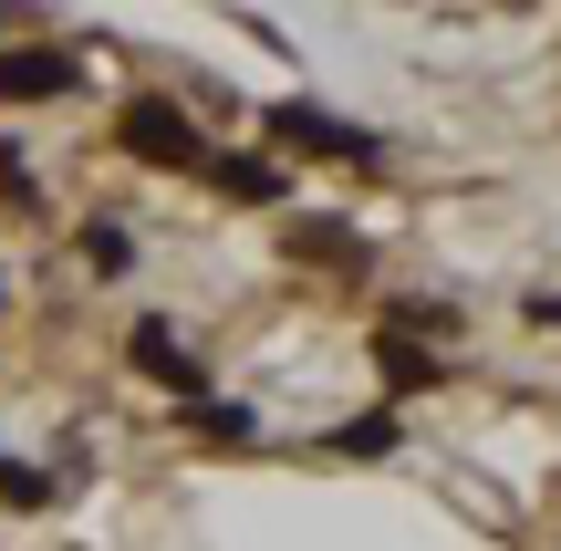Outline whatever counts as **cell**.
<instances>
[{"label": "cell", "instance_id": "1", "mask_svg": "<svg viewBox=\"0 0 561 551\" xmlns=\"http://www.w3.org/2000/svg\"><path fill=\"white\" fill-rule=\"evenodd\" d=\"M115 136H125V157H136V167H208L198 115H187V104H167V94H136V104L115 115Z\"/></svg>", "mask_w": 561, "mask_h": 551}, {"label": "cell", "instance_id": "2", "mask_svg": "<svg viewBox=\"0 0 561 551\" xmlns=\"http://www.w3.org/2000/svg\"><path fill=\"white\" fill-rule=\"evenodd\" d=\"M261 136L301 146V157H343V167H375V157H385V136H375V125L322 115V104H271V115H261Z\"/></svg>", "mask_w": 561, "mask_h": 551}, {"label": "cell", "instance_id": "3", "mask_svg": "<svg viewBox=\"0 0 561 551\" xmlns=\"http://www.w3.org/2000/svg\"><path fill=\"white\" fill-rule=\"evenodd\" d=\"M125 354H136V365L157 375V386L178 395V406H208V365H198V354L178 344V323H157V312H146V323L125 333Z\"/></svg>", "mask_w": 561, "mask_h": 551}, {"label": "cell", "instance_id": "4", "mask_svg": "<svg viewBox=\"0 0 561 551\" xmlns=\"http://www.w3.org/2000/svg\"><path fill=\"white\" fill-rule=\"evenodd\" d=\"M83 83V53H0V104H53Z\"/></svg>", "mask_w": 561, "mask_h": 551}, {"label": "cell", "instance_id": "5", "mask_svg": "<svg viewBox=\"0 0 561 551\" xmlns=\"http://www.w3.org/2000/svg\"><path fill=\"white\" fill-rule=\"evenodd\" d=\"M208 177H219V198H240V208H271V198H291V177H280V157H219Z\"/></svg>", "mask_w": 561, "mask_h": 551}, {"label": "cell", "instance_id": "6", "mask_svg": "<svg viewBox=\"0 0 561 551\" xmlns=\"http://www.w3.org/2000/svg\"><path fill=\"white\" fill-rule=\"evenodd\" d=\"M375 365H385V386H396V395H416V386H447V365L416 344V333H375Z\"/></svg>", "mask_w": 561, "mask_h": 551}, {"label": "cell", "instance_id": "7", "mask_svg": "<svg viewBox=\"0 0 561 551\" xmlns=\"http://www.w3.org/2000/svg\"><path fill=\"white\" fill-rule=\"evenodd\" d=\"M291 250H301V261H322V271H364V240H354V229H333V219H301Z\"/></svg>", "mask_w": 561, "mask_h": 551}, {"label": "cell", "instance_id": "8", "mask_svg": "<svg viewBox=\"0 0 561 551\" xmlns=\"http://www.w3.org/2000/svg\"><path fill=\"white\" fill-rule=\"evenodd\" d=\"M187 427H198V437H219V448H240V437H261V416H250V406H219V395H208V406H187Z\"/></svg>", "mask_w": 561, "mask_h": 551}, {"label": "cell", "instance_id": "9", "mask_svg": "<svg viewBox=\"0 0 561 551\" xmlns=\"http://www.w3.org/2000/svg\"><path fill=\"white\" fill-rule=\"evenodd\" d=\"M53 490H62L53 469H11V458H0V500H11V510H53Z\"/></svg>", "mask_w": 561, "mask_h": 551}, {"label": "cell", "instance_id": "10", "mask_svg": "<svg viewBox=\"0 0 561 551\" xmlns=\"http://www.w3.org/2000/svg\"><path fill=\"white\" fill-rule=\"evenodd\" d=\"M83 261L94 271H136V240H125L115 219H83Z\"/></svg>", "mask_w": 561, "mask_h": 551}, {"label": "cell", "instance_id": "11", "mask_svg": "<svg viewBox=\"0 0 561 551\" xmlns=\"http://www.w3.org/2000/svg\"><path fill=\"white\" fill-rule=\"evenodd\" d=\"M343 458H396V416H354V427H333Z\"/></svg>", "mask_w": 561, "mask_h": 551}, {"label": "cell", "instance_id": "12", "mask_svg": "<svg viewBox=\"0 0 561 551\" xmlns=\"http://www.w3.org/2000/svg\"><path fill=\"white\" fill-rule=\"evenodd\" d=\"M530 312H541V323H551V333H561V291H541V302H530Z\"/></svg>", "mask_w": 561, "mask_h": 551}]
</instances>
